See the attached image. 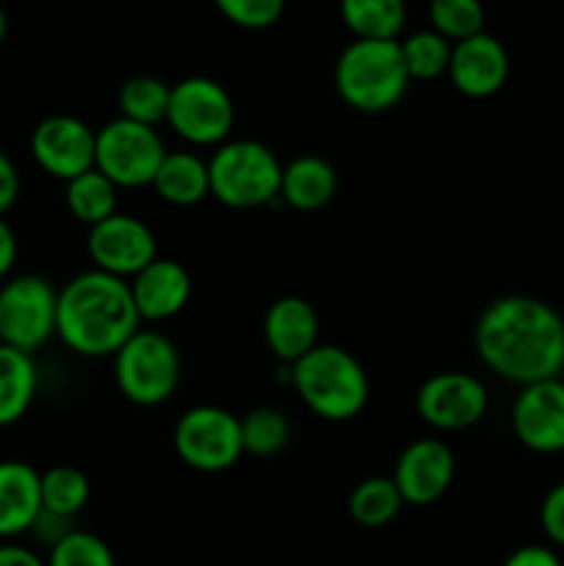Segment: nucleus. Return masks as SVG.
<instances>
[{
	"label": "nucleus",
	"mask_w": 564,
	"mask_h": 566,
	"mask_svg": "<svg viewBox=\"0 0 564 566\" xmlns=\"http://www.w3.org/2000/svg\"><path fill=\"white\" fill-rule=\"evenodd\" d=\"M42 514V473L20 459L0 462V539H17Z\"/></svg>",
	"instance_id": "obj_19"
},
{
	"label": "nucleus",
	"mask_w": 564,
	"mask_h": 566,
	"mask_svg": "<svg viewBox=\"0 0 564 566\" xmlns=\"http://www.w3.org/2000/svg\"><path fill=\"white\" fill-rule=\"evenodd\" d=\"M512 429L529 451H564V381L545 379L520 387L512 407Z\"/></svg>",
	"instance_id": "obj_14"
},
{
	"label": "nucleus",
	"mask_w": 564,
	"mask_h": 566,
	"mask_svg": "<svg viewBox=\"0 0 564 566\" xmlns=\"http://www.w3.org/2000/svg\"><path fill=\"white\" fill-rule=\"evenodd\" d=\"M210 197L232 210L276 208L282 205V164L263 142L238 138L216 147L208 160Z\"/></svg>",
	"instance_id": "obj_5"
},
{
	"label": "nucleus",
	"mask_w": 564,
	"mask_h": 566,
	"mask_svg": "<svg viewBox=\"0 0 564 566\" xmlns=\"http://www.w3.org/2000/svg\"><path fill=\"white\" fill-rule=\"evenodd\" d=\"M155 193L175 208H194L210 197L208 160L194 153H166L153 180Z\"/></svg>",
	"instance_id": "obj_21"
},
{
	"label": "nucleus",
	"mask_w": 564,
	"mask_h": 566,
	"mask_svg": "<svg viewBox=\"0 0 564 566\" xmlns=\"http://www.w3.org/2000/svg\"><path fill=\"white\" fill-rule=\"evenodd\" d=\"M48 566H116V562L105 539L88 531L72 528L50 547Z\"/></svg>",
	"instance_id": "obj_31"
},
{
	"label": "nucleus",
	"mask_w": 564,
	"mask_h": 566,
	"mask_svg": "<svg viewBox=\"0 0 564 566\" xmlns=\"http://www.w3.org/2000/svg\"><path fill=\"white\" fill-rule=\"evenodd\" d=\"M88 258L94 269L119 280H133L158 258L155 232L142 219L127 213H114L88 230Z\"/></svg>",
	"instance_id": "obj_13"
},
{
	"label": "nucleus",
	"mask_w": 564,
	"mask_h": 566,
	"mask_svg": "<svg viewBox=\"0 0 564 566\" xmlns=\"http://www.w3.org/2000/svg\"><path fill=\"white\" fill-rule=\"evenodd\" d=\"M457 462L446 442L440 440H415L398 457L393 481L401 492L404 503L409 506H429L440 501L451 486Z\"/></svg>",
	"instance_id": "obj_15"
},
{
	"label": "nucleus",
	"mask_w": 564,
	"mask_h": 566,
	"mask_svg": "<svg viewBox=\"0 0 564 566\" xmlns=\"http://www.w3.org/2000/svg\"><path fill=\"white\" fill-rule=\"evenodd\" d=\"M429 22L448 42H464L484 31V6L481 0H431Z\"/></svg>",
	"instance_id": "obj_30"
},
{
	"label": "nucleus",
	"mask_w": 564,
	"mask_h": 566,
	"mask_svg": "<svg viewBox=\"0 0 564 566\" xmlns=\"http://www.w3.org/2000/svg\"><path fill=\"white\" fill-rule=\"evenodd\" d=\"M398 48H401L409 81H437V77L448 75L453 44L437 31H431V28L429 31L409 33L404 42H398Z\"/></svg>",
	"instance_id": "obj_28"
},
{
	"label": "nucleus",
	"mask_w": 564,
	"mask_h": 566,
	"mask_svg": "<svg viewBox=\"0 0 564 566\" xmlns=\"http://www.w3.org/2000/svg\"><path fill=\"white\" fill-rule=\"evenodd\" d=\"M127 285H130L138 318L149 321V324H160V321L180 315L186 304L191 302L194 291L186 265L169 258H155Z\"/></svg>",
	"instance_id": "obj_17"
},
{
	"label": "nucleus",
	"mask_w": 564,
	"mask_h": 566,
	"mask_svg": "<svg viewBox=\"0 0 564 566\" xmlns=\"http://www.w3.org/2000/svg\"><path fill=\"white\" fill-rule=\"evenodd\" d=\"M138 326L142 318L127 280L92 269L59 291L55 337L77 357H114Z\"/></svg>",
	"instance_id": "obj_2"
},
{
	"label": "nucleus",
	"mask_w": 564,
	"mask_h": 566,
	"mask_svg": "<svg viewBox=\"0 0 564 566\" xmlns=\"http://www.w3.org/2000/svg\"><path fill=\"white\" fill-rule=\"evenodd\" d=\"M97 133L72 114H55L39 122L31 133V155L44 175L61 182L94 169Z\"/></svg>",
	"instance_id": "obj_12"
},
{
	"label": "nucleus",
	"mask_w": 564,
	"mask_h": 566,
	"mask_svg": "<svg viewBox=\"0 0 564 566\" xmlns=\"http://www.w3.org/2000/svg\"><path fill=\"white\" fill-rule=\"evenodd\" d=\"M171 442L186 468L199 473H224L243 457L241 418L213 403L191 407L175 423Z\"/></svg>",
	"instance_id": "obj_8"
},
{
	"label": "nucleus",
	"mask_w": 564,
	"mask_h": 566,
	"mask_svg": "<svg viewBox=\"0 0 564 566\" xmlns=\"http://www.w3.org/2000/svg\"><path fill=\"white\" fill-rule=\"evenodd\" d=\"M59 291L44 276L20 274L0 282V343L33 354L55 335Z\"/></svg>",
	"instance_id": "obj_7"
},
{
	"label": "nucleus",
	"mask_w": 564,
	"mask_h": 566,
	"mask_svg": "<svg viewBox=\"0 0 564 566\" xmlns=\"http://www.w3.org/2000/svg\"><path fill=\"white\" fill-rule=\"evenodd\" d=\"M17 197H20V171H17L14 160L0 149V216L14 208Z\"/></svg>",
	"instance_id": "obj_34"
},
{
	"label": "nucleus",
	"mask_w": 564,
	"mask_h": 566,
	"mask_svg": "<svg viewBox=\"0 0 564 566\" xmlns=\"http://www.w3.org/2000/svg\"><path fill=\"white\" fill-rule=\"evenodd\" d=\"M341 20L354 39H398L407 22L404 0H341Z\"/></svg>",
	"instance_id": "obj_23"
},
{
	"label": "nucleus",
	"mask_w": 564,
	"mask_h": 566,
	"mask_svg": "<svg viewBox=\"0 0 564 566\" xmlns=\"http://www.w3.org/2000/svg\"><path fill=\"white\" fill-rule=\"evenodd\" d=\"M0 566H48V562H42L31 547L3 542L0 545Z\"/></svg>",
	"instance_id": "obj_37"
},
{
	"label": "nucleus",
	"mask_w": 564,
	"mask_h": 566,
	"mask_svg": "<svg viewBox=\"0 0 564 566\" xmlns=\"http://www.w3.org/2000/svg\"><path fill=\"white\" fill-rule=\"evenodd\" d=\"M263 337L280 363L293 365L318 346V313L302 296H282L265 310Z\"/></svg>",
	"instance_id": "obj_18"
},
{
	"label": "nucleus",
	"mask_w": 564,
	"mask_h": 566,
	"mask_svg": "<svg viewBox=\"0 0 564 566\" xmlns=\"http://www.w3.org/2000/svg\"><path fill=\"white\" fill-rule=\"evenodd\" d=\"M407 506L398 492L396 481L387 475H370L363 479L348 495V514L363 528H382V525L393 523Z\"/></svg>",
	"instance_id": "obj_24"
},
{
	"label": "nucleus",
	"mask_w": 564,
	"mask_h": 566,
	"mask_svg": "<svg viewBox=\"0 0 564 566\" xmlns=\"http://www.w3.org/2000/svg\"><path fill=\"white\" fill-rule=\"evenodd\" d=\"M241 437L243 453H252V457H274L291 440V423H288L285 412H280V409L260 407L241 418Z\"/></svg>",
	"instance_id": "obj_29"
},
{
	"label": "nucleus",
	"mask_w": 564,
	"mask_h": 566,
	"mask_svg": "<svg viewBox=\"0 0 564 566\" xmlns=\"http://www.w3.org/2000/svg\"><path fill=\"white\" fill-rule=\"evenodd\" d=\"M164 158V138L158 136L155 127L119 116L97 130L94 169L103 171L116 188L153 186Z\"/></svg>",
	"instance_id": "obj_10"
},
{
	"label": "nucleus",
	"mask_w": 564,
	"mask_h": 566,
	"mask_svg": "<svg viewBox=\"0 0 564 566\" xmlns=\"http://www.w3.org/2000/svg\"><path fill=\"white\" fill-rule=\"evenodd\" d=\"M335 88L343 103L359 114L396 108L409 88L398 39H354L337 55Z\"/></svg>",
	"instance_id": "obj_4"
},
{
	"label": "nucleus",
	"mask_w": 564,
	"mask_h": 566,
	"mask_svg": "<svg viewBox=\"0 0 564 566\" xmlns=\"http://www.w3.org/2000/svg\"><path fill=\"white\" fill-rule=\"evenodd\" d=\"M171 86L155 75H136L122 83L119 88V116L122 119L138 122V125L155 127L158 122H166L169 111Z\"/></svg>",
	"instance_id": "obj_27"
},
{
	"label": "nucleus",
	"mask_w": 564,
	"mask_h": 566,
	"mask_svg": "<svg viewBox=\"0 0 564 566\" xmlns=\"http://www.w3.org/2000/svg\"><path fill=\"white\" fill-rule=\"evenodd\" d=\"M288 381L304 407L330 423H346L368 407V374L359 359L341 346L318 343L288 368Z\"/></svg>",
	"instance_id": "obj_3"
},
{
	"label": "nucleus",
	"mask_w": 564,
	"mask_h": 566,
	"mask_svg": "<svg viewBox=\"0 0 564 566\" xmlns=\"http://www.w3.org/2000/svg\"><path fill=\"white\" fill-rule=\"evenodd\" d=\"M540 525L553 545L564 547V481L553 486L542 501Z\"/></svg>",
	"instance_id": "obj_33"
},
{
	"label": "nucleus",
	"mask_w": 564,
	"mask_h": 566,
	"mask_svg": "<svg viewBox=\"0 0 564 566\" xmlns=\"http://www.w3.org/2000/svg\"><path fill=\"white\" fill-rule=\"evenodd\" d=\"M92 484L83 470L72 464H55L42 473V512L61 520H72L86 509Z\"/></svg>",
	"instance_id": "obj_26"
},
{
	"label": "nucleus",
	"mask_w": 564,
	"mask_h": 566,
	"mask_svg": "<svg viewBox=\"0 0 564 566\" xmlns=\"http://www.w3.org/2000/svg\"><path fill=\"white\" fill-rule=\"evenodd\" d=\"M114 379L122 396L136 407H160L180 385V354L166 335L138 329L114 354Z\"/></svg>",
	"instance_id": "obj_6"
},
{
	"label": "nucleus",
	"mask_w": 564,
	"mask_h": 566,
	"mask_svg": "<svg viewBox=\"0 0 564 566\" xmlns=\"http://www.w3.org/2000/svg\"><path fill=\"white\" fill-rule=\"evenodd\" d=\"M213 3L232 25L249 31L271 28L285 11V0H213Z\"/></svg>",
	"instance_id": "obj_32"
},
{
	"label": "nucleus",
	"mask_w": 564,
	"mask_h": 566,
	"mask_svg": "<svg viewBox=\"0 0 564 566\" xmlns=\"http://www.w3.org/2000/svg\"><path fill=\"white\" fill-rule=\"evenodd\" d=\"M476 354L512 385L558 379L564 370V318L534 296H501L476 321Z\"/></svg>",
	"instance_id": "obj_1"
},
{
	"label": "nucleus",
	"mask_w": 564,
	"mask_h": 566,
	"mask_svg": "<svg viewBox=\"0 0 564 566\" xmlns=\"http://www.w3.org/2000/svg\"><path fill=\"white\" fill-rule=\"evenodd\" d=\"M448 77L453 88L464 97L484 99L501 92L509 77V53L503 42L492 33L481 31L476 36L457 42L451 50Z\"/></svg>",
	"instance_id": "obj_16"
},
{
	"label": "nucleus",
	"mask_w": 564,
	"mask_h": 566,
	"mask_svg": "<svg viewBox=\"0 0 564 566\" xmlns=\"http://www.w3.org/2000/svg\"><path fill=\"white\" fill-rule=\"evenodd\" d=\"M39 370L33 354L0 343V429L20 423L36 398Z\"/></svg>",
	"instance_id": "obj_22"
},
{
	"label": "nucleus",
	"mask_w": 564,
	"mask_h": 566,
	"mask_svg": "<svg viewBox=\"0 0 564 566\" xmlns=\"http://www.w3.org/2000/svg\"><path fill=\"white\" fill-rule=\"evenodd\" d=\"M6 31H9V17H6V9H3V3H0V44H3V39H6Z\"/></svg>",
	"instance_id": "obj_38"
},
{
	"label": "nucleus",
	"mask_w": 564,
	"mask_h": 566,
	"mask_svg": "<svg viewBox=\"0 0 564 566\" xmlns=\"http://www.w3.org/2000/svg\"><path fill=\"white\" fill-rule=\"evenodd\" d=\"M166 122L194 147H221L236 127V105L213 77L191 75L171 86Z\"/></svg>",
	"instance_id": "obj_9"
},
{
	"label": "nucleus",
	"mask_w": 564,
	"mask_h": 566,
	"mask_svg": "<svg viewBox=\"0 0 564 566\" xmlns=\"http://www.w3.org/2000/svg\"><path fill=\"white\" fill-rule=\"evenodd\" d=\"M415 407L424 423L437 431H462L481 423L490 407V396L481 379L459 370H446L420 385Z\"/></svg>",
	"instance_id": "obj_11"
},
{
	"label": "nucleus",
	"mask_w": 564,
	"mask_h": 566,
	"mask_svg": "<svg viewBox=\"0 0 564 566\" xmlns=\"http://www.w3.org/2000/svg\"><path fill=\"white\" fill-rule=\"evenodd\" d=\"M503 566H564V564L551 547L525 545V547H518V551L503 562Z\"/></svg>",
	"instance_id": "obj_35"
},
{
	"label": "nucleus",
	"mask_w": 564,
	"mask_h": 566,
	"mask_svg": "<svg viewBox=\"0 0 564 566\" xmlns=\"http://www.w3.org/2000/svg\"><path fill=\"white\" fill-rule=\"evenodd\" d=\"M337 191L335 166L318 155H299L291 164L282 166V205L302 213L326 208Z\"/></svg>",
	"instance_id": "obj_20"
},
{
	"label": "nucleus",
	"mask_w": 564,
	"mask_h": 566,
	"mask_svg": "<svg viewBox=\"0 0 564 566\" xmlns=\"http://www.w3.org/2000/svg\"><path fill=\"white\" fill-rule=\"evenodd\" d=\"M116 191L119 188L103 171L88 169L81 177L66 182V210L72 213V219L81 221V224H86L92 230L100 221L111 219L116 213Z\"/></svg>",
	"instance_id": "obj_25"
},
{
	"label": "nucleus",
	"mask_w": 564,
	"mask_h": 566,
	"mask_svg": "<svg viewBox=\"0 0 564 566\" xmlns=\"http://www.w3.org/2000/svg\"><path fill=\"white\" fill-rule=\"evenodd\" d=\"M17 252H20V247H17L14 230H11L9 221L0 216V282L9 280V274L14 271Z\"/></svg>",
	"instance_id": "obj_36"
}]
</instances>
